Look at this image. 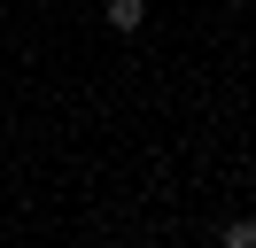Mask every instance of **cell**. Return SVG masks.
<instances>
[{"mask_svg":"<svg viewBox=\"0 0 256 248\" xmlns=\"http://www.w3.org/2000/svg\"><path fill=\"white\" fill-rule=\"evenodd\" d=\"M218 248H256V225H248V217H233V225L218 232Z\"/></svg>","mask_w":256,"mask_h":248,"instance_id":"cell-2","label":"cell"},{"mask_svg":"<svg viewBox=\"0 0 256 248\" xmlns=\"http://www.w3.org/2000/svg\"><path fill=\"white\" fill-rule=\"evenodd\" d=\"M101 16H109V31H140L148 24V0H101Z\"/></svg>","mask_w":256,"mask_h":248,"instance_id":"cell-1","label":"cell"}]
</instances>
